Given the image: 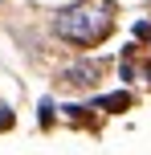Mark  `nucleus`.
I'll list each match as a JSON object with an SVG mask.
<instances>
[{
	"label": "nucleus",
	"instance_id": "obj_1",
	"mask_svg": "<svg viewBox=\"0 0 151 155\" xmlns=\"http://www.w3.org/2000/svg\"><path fill=\"white\" fill-rule=\"evenodd\" d=\"M114 29V0H78L53 21V33L74 45H98Z\"/></svg>",
	"mask_w": 151,
	"mask_h": 155
}]
</instances>
